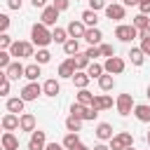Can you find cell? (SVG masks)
Returning <instances> with one entry per match:
<instances>
[{
  "label": "cell",
  "mask_w": 150,
  "mask_h": 150,
  "mask_svg": "<svg viewBox=\"0 0 150 150\" xmlns=\"http://www.w3.org/2000/svg\"><path fill=\"white\" fill-rule=\"evenodd\" d=\"M70 150H91V148H89V145H84V143L80 141V143H77V145H73Z\"/></svg>",
  "instance_id": "db71d44e"
},
{
  "label": "cell",
  "mask_w": 150,
  "mask_h": 150,
  "mask_svg": "<svg viewBox=\"0 0 150 150\" xmlns=\"http://www.w3.org/2000/svg\"><path fill=\"white\" fill-rule=\"evenodd\" d=\"M96 117H98V112L87 105V108H84V115H82V122H91V120H96Z\"/></svg>",
  "instance_id": "f35d334b"
},
{
  "label": "cell",
  "mask_w": 150,
  "mask_h": 150,
  "mask_svg": "<svg viewBox=\"0 0 150 150\" xmlns=\"http://www.w3.org/2000/svg\"><path fill=\"white\" fill-rule=\"evenodd\" d=\"M66 129L73 131V134H80V129H82V120L75 117V115H68V117H66Z\"/></svg>",
  "instance_id": "83f0119b"
},
{
  "label": "cell",
  "mask_w": 150,
  "mask_h": 150,
  "mask_svg": "<svg viewBox=\"0 0 150 150\" xmlns=\"http://www.w3.org/2000/svg\"><path fill=\"white\" fill-rule=\"evenodd\" d=\"M129 145H134V136L129 134V131H120V134H115L112 138H110V150H124V148H129Z\"/></svg>",
  "instance_id": "277c9868"
},
{
  "label": "cell",
  "mask_w": 150,
  "mask_h": 150,
  "mask_svg": "<svg viewBox=\"0 0 150 150\" xmlns=\"http://www.w3.org/2000/svg\"><path fill=\"white\" fill-rule=\"evenodd\" d=\"M124 68H127V63L122 56H110L103 63V73H108V75H120V73H124Z\"/></svg>",
  "instance_id": "5b68a950"
},
{
  "label": "cell",
  "mask_w": 150,
  "mask_h": 150,
  "mask_svg": "<svg viewBox=\"0 0 150 150\" xmlns=\"http://www.w3.org/2000/svg\"><path fill=\"white\" fill-rule=\"evenodd\" d=\"M59 14H61L59 9H54L52 5H47V7L42 9V14H40V23H42V26H54V23L59 21Z\"/></svg>",
  "instance_id": "8fae6325"
},
{
  "label": "cell",
  "mask_w": 150,
  "mask_h": 150,
  "mask_svg": "<svg viewBox=\"0 0 150 150\" xmlns=\"http://www.w3.org/2000/svg\"><path fill=\"white\" fill-rule=\"evenodd\" d=\"M84 30H87V26H84L82 21H77V19H73V21L66 26V33H68V38H73V40H80V38L84 35Z\"/></svg>",
  "instance_id": "7c38bea8"
},
{
  "label": "cell",
  "mask_w": 150,
  "mask_h": 150,
  "mask_svg": "<svg viewBox=\"0 0 150 150\" xmlns=\"http://www.w3.org/2000/svg\"><path fill=\"white\" fill-rule=\"evenodd\" d=\"M66 40H68V33H66V28H59V26H56V28L52 30V42H56V45H63Z\"/></svg>",
  "instance_id": "d6a6232c"
},
{
  "label": "cell",
  "mask_w": 150,
  "mask_h": 150,
  "mask_svg": "<svg viewBox=\"0 0 150 150\" xmlns=\"http://www.w3.org/2000/svg\"><path fill=\"white\" fill-rule=\"evenodd\" d=\"M63 52H66L68 56H75V54L80 52V40H73V38H68V40L63 42Z\"/></svg>",
  "instance_id": "f1b7e54d"
},
{
  "label": "cell",
  "mask_w": 150,
  "mask_h": 150,
  "mask_svg": "<svg viewBox=\"0 0 150 150\" xmlns=\"http://www.w3.org/2000/svg\"><path fill=\"white\" fill-rule=\"evenodd\" d=\"M23 68H26V66H21V61H12V63L5 68V75H7V80L12 82V80H19V77H23Z\"/></svg>",
  "instance_id": "5bb4252c"
},
{
  "label": "cell",
  "mask_w": 150,
  "mask_h": 150,
  "mask_svg": "<svg viewBox=\"0 0 150 150\" xmlns=\"http://www.w3.org/2000/svg\"><path fill=\"white\" fill-rule=\"evenodd\" d=\"M33 59H35L38 66H45V63L52 61V54H49V49H38V54H33Z\"/></svg>",
  "instance_id": "836d02e7"
},
{
  "label": "cell",
  "mask_w": 150,
  "mask_h": 150,
  "mask_svg": "<svg viewBox=\"0 0 150 150\" xmlns=\"http://www.w3.org/2000/svg\"><path fill=\"white\" fill-rule=\"evenodd\" d=\"M70 80H73V84H75L77 89H87V84H89V75H87L84 70H75V75H73Z\"/></svg>",
  "instance_id": "d4e9b609"
},
{
  "label": "cell",
  "mask_w": 150,
  "mask_h": 150,
  "mask_svg": "<svg viewBox=\"0 0 150 150\" xmlns=\"http://www.w3.org/2000/svg\"><path fill=\"white\" fill-rule=\"evenodd\" d=\"M145 96H148V98H150V84H148V89H145Z\"/></svg>",
  "instance_id": "91938a15"
},
{
  "label": "cell",
  "mask_w": 150,
  "mask_h": 150,
  "mask_svg": "<svg viewBox=\"0 0 150 150\" xmlns=\"http://www.w3.org/2000/svg\"><path fill=\"white\" fill-rule=\"evenodd\" d=\"M138 38H141V40H150V26L143 28V30H138Z\"/></svg>",
  "instance_id": "816d5d0a"
},
{
  "label": "cell",
  "mask_w": 150,
  "mask_h": 150,
  "mask_svg": "<svg viewBox=\"0 0 150 150\" xmlns=\"http://www.w3.org/2000/svg\"><path fill=\"white\" fill-rule=\"evenodd\" d=\"M75 75V61H73V56H68L61 66H59V77H63V80H70Z\"/></svg>",
  "instance_id": "9a60e30c"
},
{
  "label": "cell",
  "mask_w": 150,
  "mask_h": 150,
  "mask_svg": "<svg viewBox=\"0 0 150 150\" xmlns=\"http://www.w3.org/2000/svg\"><path fill=\"white\" fill-rule=\"evenodd\" d=\"M91 150H110V148H108V145H105V143H96V145H94V148H91Z\"/></svg>",
  "instance_id": "9f6ffc18"
},
{
  "label": "cell",
  "mask_w": 150,
  "mask_h": 150,
  "mask_svg": "<svg viewBox=\"0 0 150 150\" xmlns=\"http://www.w3.org/2000/svg\"><path fill=\"white\" fill-rule=\"evenodd\" d=\"M105 0H89V9L91 12H98V9H105Z\"/></svg>",
  "instance_id": "60d3db41"
},
{
  "label": "cell",
  "mask_w": 150,
  "mask_h": 150,
  "mask_svg": "<svg viewBox=\"0 0 150 150\" xmlns=\"http://www.w3.org/2000/svg\"><path fill=\"white\" fill-rule=\"evenodd\" d=\"M115 38H117L120 42H131L134 38H138V30H136L131 23H120V26L115 28Z\"/></svg>",
  "instance_id": "8992f818"
},
{
  "label": "cell",
  "mask_w": 150,
  "mask_h": 150,
  "mask_svg": "<svg viewBox=\"0 0 150 150\" xmlns=\"http://www.w3.org/2000/svg\"><path fill=\"white\" fill-rule=\"evenodd\" d=\"M87 75H89V80H98L101 75H103V66L98 63V61H91L89 66H87V70H84Z\"/></svg>",
  "instance_id": "4316f807"
},
{
  "label": "cell",
  "mask_w": 150,
  "mask_h": 150,
  "mask_svg": "<svg viewBox=\"0 0 150 150\" xmlns=\"http://www.w3.org/2000/svg\"><path fill=\"white\" fill-rule=\"evenodd\" d=\"M42 94H45V96H52V98L59 96V94H61V84H59V80H54V77L47 80V82L42 84Z\"/></svg>",
  "instance_id": "ffe728a7"
},
{
  "label": "cell",
  "mask_w": 150,
  "mask_h": 150,
  "mask_svg": "<svg viewBox=\"0 0 150 150\" xmlns=\"http://www.w3.org/2000/svg\"><path fill=\"white\" fill-rule=\"evenodd\" d=\"M0 131H2V127H0Z\"/></svg>",
  "instance_id": "be15d7a7"
},
{
  "label": "cell",
  "mask_w": 150,
  "mask_h": 150,
  "mask_svg": "<svg viewBox=\"0 0 150 150\" xmlns=\"http://www.w3.org/2000/svg\"><path fill=\"white\" fill-rule=\"evenodd\" d=\"M82 38L89 42V47H98V45H101V38H103V33H101V30H98V26H96V28H87Z\"/></svg>",
  "instance_id": "e0dca14e"
},
{
  "label": "cell",
  "mask_w": 150,
  "mask_h": 150,
  "mask_svg": "<svg viewBox=\"0 0 150 150\" xmlns=\"http://www.w3.org/2000/svg\"><path fill=\"white\" fill-rule=\"evenodd\" d=\"M98 52H101V56H105V59L115 56V47L108 45V42H101V45H98Z\"/></svg>",
  "instance_id": "8d00e7d4"
},
{
  "label": "cell",
  "mask_w": 150,
  "mask_h": 150,
  "mask_svg": "<svg viewBox=\"0 0 150 150\" xmlns=\"http://www.w3.org/2000/svg\"><path fill=\"white\" fill-rule=\"evenodd\" d=\"M19 129L21 131H35V115H30V112H21L19 115Z\"/></svg>",
  "instance_id": "2e32d148"
},
{
  "label": "cell",
  "mask_w": 150,
  "mask_h": 150,
  "mask_svg": "<svg viewBox=\"0 0 150 150\" xmlns=\"http://www.w3.org/2000/svg\"><path fill=\"white\" fill-rule=\"evenodd\" d=\"M145 56H150V40H141V47H138Z\"/></svg>",
  "instance_id": "c3c4849f"
},
{
  "label": "cell",
  "mask_w": 150,
  "mask_h": 150,
  "mask_svg": "<svg viewBox=\"0 0 150 150\" xmlns=\"http://www.w3.org/2000/svg\"><path fill=\"white\" fill-rule=\"evenodd\" d=\"M45 145H47V134L45 131H33L30 134V138H28V150H45Z\"/></svg>",
  "instance_id": "30bf717a"
},
{
  "label": "cell",
  "mask_w": 150,
  "mask_h": 150,
  "mask_svg": "<svg viewBox=\"0 0 150 150\" xmlns=\"http://www.w3.org/2000/svg\"><path fill=\"white\" fill-rule=\"evenodd\" d=\"M77 143H80V134H73V131H68L61 145H63L66 150H70V148H73V145H77Z\"/></svg>",
  "instance_id": "d590c367"
},
{
  "label": "cell",
  "mask_w": 150,
  "mask_h": 150,
  "mask_svg": "<svg viewBox=\"0 0 150 150\" xmlns=\"http://www.w3.org/2000/svg\"><path fill=\"white\" fill-rule=\"evenodd\" d=\"M7 28H9V16L0 14V33H7Z\"/></svg>",
  "instance_id": "f6af8a7d"
},
{
  "label": "cell",
  "mask_w": 150,
  "mask_h": 150,
  "mask_svg": "<svg viewBox=\"0 0 150 150\" xmlns=\"http://www.w3.org/2000/svg\"><path fill=\"white\" fill-rule=\"evenodd\" d=\"M127 56H129V61H131L134 66H143V63H145V54H143L138 47H131Z\"/></svg>",
  "instance_id": "484cf974"
},
{
  "label": "cell",
  "mask_w": 150,
  "mask_h": 150,
  "mask_svg": "<svg viewBox=\"0 0 150 150\" xmlns=\"http://www.w3.org/2000/svg\"><path fill=\"white\" fill-rule=\"evenodd\" d=\"M131 112H134V117H136L138 122H145V124L150 122V105H148V103H138V105H134Z\"/></svg>",
  "instance_id": "d6986e66"
},
{
  "label": "cell",
  "mask_w": 150,
  "mask_h": 150,
  "mask_svg": "<svg viewBox=\"0 0 150 150\" xmlns=\"http://www.w3.org/2000/svg\"><path fill=\"white\" fill-rule=\"evenodd\" d=\"M9 94V80H2L0 82V96H7Z\"/></svg>",
  "instance_id": "7dc6e473"
},
{
  "label": "cell",
  "mask_w": 150,
  "mask_h": 150,
  "mask_svg": "<svg viewBox=\"0 0 150 150\" xmlns=\"http://www.w3.org/2000/svg\"><path fill=\"white\" fill-rule=\"evenodd\" d=\"M91 98H94V94H91L89 89H80V94H77V101H75V103H80V105H91Z\"/></svg>",
  "instance_id": "e575fe53"
},
{
  "label": "cell",
  "mask_w": 150,
  "mask_h": 150,
  "mask_svg": "<svg viewBox=\"0 0 150 150\" xmlns=\"http://www.w3.org/2000/svg\"><path fill=\"white\" fill-rule=\"evenodd\" d=\"M68 5H70V0H54V2H52V7H54V9H59V12H66V9H68Z\"/></svg>",
  "instance_id": "7bdbcfd3"
},
{
  "label": "cell",
  "mask_w": 150,
  "mask_h": 150,
  "mask_svg": "<svg viewBox=\"0 0 150 150\" xmlns=\"http://www.w3.org/2000/svg\"><path fill=\"white\" fill-rule=\"evenodd\" d=\"M98 87H101V91H110V89L115 87V77L108 75V73H103V75L98 77Z\"/></svg>",
  "instance_id": "f546056e"
},
{
  "label": "cell",
  "mask_w": 150,
  "mask_h": 150,
  "mask_svg": "<svg viewBox=\"0 0 150 150\" xmlns=\"http://www.w3.org/2000/svg\"><path fill=\"white\" fill-rule=\"evenodd\" d=\"M0 143H2V150H19V138L14 136V131H2Z\"/></svg>",
  "instance_id": "4fadbf2b"
},
{
  "label": "cell",
  "mask_w": 150,
  "mask_h": 150,
  "mask_svg": "<svg viewBox=\"0 0 150 150\" xmlns=\"http://www.w3.org/2000/svg\"><path fill=\"white\" fill-rule=\"evenodd\" d=\"M21 5H23V0H7L9 9H21Z\"/></svg>",
  "instance_id": "681fc988"
},
{
  "label": "cell",
  "mask_w": 150,
  "mask_h": 150,
  "mask_svg": "<svg viewBox=\"0 0 150 150\" xmlns=\"http://www.w3.org/2000/svg\"><path fill=\"white\" fill-rule=\"evenodd\" d=\"M112 103H115V101H112L108 94H98V96H94V98H91V105H89V108H94L96 112H101V110H110V108H112Z\"/></svg>",
  "instance_id": "9c48e42d"
},
{
  "label": "cell",
  "mask_w": 150,
  "mask_h": 150,
  "mask_svg": "<svg viewBox=\"0 0 150 150\" xmlns=\"http://www.w3.org/2000/svg\"><path fill=\"white\" fill-rule=\"evenodd\" d=\"M73 61H75V70H87V66L91 63V61L84 56V52H77V54L73 56Z\"/></svg>",
  "instance_id": "4dcf8cb0"
},
{
  "label": "cell",
  "mask_w": 150,
  "mask_h": 150,
  "mask_svg": "<svg viewBox=\"0 0 150 150\" xmlns=\"http://www.w3.org/2000/svg\"><path fill=\"white\" fill-rule=\"evenodd\" d=\"M145 141H148V148H150V129H148V136H145Z\"/></svg>",
  "instance_id": "680465c9"
},
{
  "label": "cell",
  "mask_w": 150,
  "mask_h": 150,
  "mask_svg": "<svg viewBox=\"0 0 150 150\" xmlns=\"http://www.w3.org/2000/svg\"><path fill=\"white\" fill-rule=\"evenodd\" d=\"M40 75H42V73H40V66H38V63H30V66L23 68V77H26L28 82H38Z\"/></svg>",
  "instance_id": "cb8c5ba5"
},
{
  "label": "cell",
  "mask_w": 150,
  "mask_h": 150,
  "mask_svg": "<svg viewBox=\"0 0 150 150\" xmlns=\"http://www.w3.org/2000/svg\"><path fill=\"white\" fill-rule=\"evenodd\" d=\"M138 2H141V0H138Z\"/></svg>",
  "instance_id": "03108f58"
},
{
  "label": "cell",
  "mask_w": 150,
  "mask_h": 150,
  "mask_svg": "<svg viewBox=\"0 0 150 150\" xmlns=\"http://www.w3.org/2000/svg\"><path fill=\"white\" fill-rule=\"evenodd\" d=\"M124 150H136V148H134V145H129V148H124Z\"/></svg>",
  "instance_id": "94428289"
},
{
  "label": "cell",
  "mask_w": 150,
  "mask_h": 150,
  "mask_svg": "<svg viewBox=\"0 0 150 150\" xmlns=\"http://www.w3.org/2000/svg\"><path fill=\"white\" fill-rule=\"evenodd\" d=\"M115 134H112V124H108V122H101L98 127H96V138L103 143V141H110Z\"/></svg>",
  "instance_id": "7402d4cb"
},
{
  "label": "cell",
  "mask_w": 150,
  "mask_h": 150,
  "mask_svg": "<svg viewBox=\"0 0 150 150\" xmlns=\"http://www.w3.org/2000/svg\"><path fill=\"white\" fill-rule=\"evenodd\" d=\"M0 150H2V143H0Z\"/></svg>",
  "instance_id": "6125c7cd"
},
{
  "label": "cell",
  "mask_w": 150,
  "mask_h": 150,
  "mask_svg": "<svg viewBox=\"0 0 150 150\" xmlns=\"http://www.w3.org/2000/svg\"><path fill=\"white\" fill-rule=\"evenodd\" d=\"M138 9H141V14L148 16V14H150V0H141V2H138Z\"/></svg>",
  "instance_id": "bcb514c9"
},
{
  "label": "cell",
  "mask_w": 150,
  "mask_h": 150,
  "mask_svg": "<svg viewBox=\"0 0 150 150\" xmlns=\"http://www.w3.org/2000/svg\"><path fill=\"white\" fill-rule=\"evenodd\" d=\"M23 105H26V101H23L21 96L7 98V112H12V115H21V112H23Z\"/></svg>",
  "instance_id": "44dd1931"
},
{
  "label": "cell",
  "mask_w": 150,
  "mask_h": 150,
  "mask_svg": "<svg viewBox=\"0 0 150 150\" xmlns=\"http://www.w3.org/2000/svg\"><path fill=\"white\" fill-rule=\"evenodd\" d=\"M0 127H2V131H16V129H19V115L7 112V115L0 120Z\"/></svg>",
  "instance_id": "ac0fdd59"
},
{
  "label": "cell",
  "mask_w": 150,
  "mask_h": 150,
  "mask_svg": "<svg viewBox=\"0 0 150 150\" xmlns=\"http://www.w3.org/2000/svg\"><path fill=\"white\" fill-rule=\"evenodd\" d=\"M9 56H12V61H16V59H28V56H33L35 54V49H33V42H21V40H12V45H9Z\"/></svg>",
  "instance_id": "7a4b0ae2"
},
{
  "label": "cell",
  "mask_w": 150,
  "mask_h": 150,
  "mask_svg": "<svg viewBox=\"0 0 150 150\" xmlns=\"http://www.w3.org/2000/svg\"><path fill=\"white\" fill-rule=\"evenodd\" d=\"M105 16L110 19V21H122L124 16H127V7H122L120 2H110V5H105Z\"/></svg>",
  "instance_id": "52a82bcc"
},
{
  "label": "cell",
  "mask_w": 150,
  "mask_h": 150,
  "mask_svg": "<svg viewBox=\"0 0 150 150\" xmlns=\"http://www.w3.org/2000/svg\"><path fill=\"white\" fill-rule=\"evenodd\" d=\"M9 45H12V38L7 33H0V49H9Z\"/></svg>",
  "instance_id": "ee69618b"
},
{
  "label": "cell",
  "mask_w": 150,
  "mask_h": 150,
  "mask_svg": "<svg viewBox=\"0 0 150 150\" xmlns=\"http://www.w3.org/2000/svg\"><path fill=\"white\" fill-rule=\"evenodd\" d=\"M84 56H87L89 61H96V59L101 56V52H98V47H89V49L84 52Z\"/></svg>",
  "instance_id": "b9f144b4"
},
{
  "label": "cell",
  "mask_w": 150,
  "mask_h": 150,
  "mask_svg": "<svg viewBox=\"0 0 150 150\" xmlns=\"http://www.w3.org/2000/svg\"><path fill=\"white\" fill-rule=\"evenodd\" d=\"M80 21H82L87 28H96V23H98V14H96V12H91V9H84V12H82V16H80Z\"/></svg>",
  "instance_id": "603a6c76"
},
{
  "label": "cell",
  "mask_w": 150,
  "mask_h": 150,
  "mask_svg": "<svg viewBox=\"0 0 150 150\" xmlns=\"http://www.w3.org/2000/svg\"><path fill=\"white\" fill-rule=\"evenodd\" d=\"M131 5H138V0H122V7H131Z\"/></svg>",
  "instance_id": "11a10c76"
},
{
  "label": "cell",
  "mask_w": 150,
  "mask_h": 150,
  "mask_svg": "<svg viewBox=\"0 0 150 150\" xmlns=\"http://www.w3.org/2000/svg\"><path fill=\"white\" fill-rule=\"evenodd\" d=\"M30 42H33V47L38 45V49H47V45L52 42V30L47 26H42V23H33V28H30Z\"/></svg>",
  "instance_id": "6da1fadb"
},
{
  "label": "cell",
  "mask_w": 150,
  "mask_h": 150,
  "mask_svg": "<svg viewBox=\"0 0 150 150\" xmlns=\"http://www.w3.org/2000/svg\"><path fill=\"white\" fill-rule=\"evenodd\" d=\"M2 80H7V75H5V70H0V82H2Z\"/></svg>",
  "instance_id": "6f0895ef"
},
{
  "label": "cell",
  "mask_w": 150,
  "mask_h": 150,
  "mask_svg": "<svg viewBox=\"0 0 150 150\" xmlns=\"http://www.w3.org/2000/svg\"><path fill=\"white\" fill-rule=\"evenodd\" d=\"M134 96L131 94H120L117 98H115V108H117V112L122 115V117H127V115H131V110H134Z\"/></svg>",
  "instance_id": "3957f363"
},
{
  "label": "cell",
  "mask_w": 150,
  "mask_h": 150,
  "mask_svg": "<svg viewBox=\"0 0 150 150\" xmlns=\"http://www.w3.org/2000/svg\"><path fill=\"white\" fill-rule=\"evenodd\" d=\"M45 150H66V148H63L61 143H47V145H45Z\"/></svg>",
  "instance_id": "f5cc1de1"
},
{
  "label": "cell",
  "mask_w": 150,
  "mask_h": 150,
  "mask_svg": "<svg viewBox=\"0 0 150 150\" xmlns=\"http://www.w3.org/2000/svg\"><path fill=\"white\" fill-rule=\"evenodd\" d=\"M30 5H33L35 9H45V7H47V0H30Z\"/></svg>",
  "instance_id": "f907efd6"
},
{
  "label": "cell",
  "mask_w": 150,
  "mask_h": 150,
  "mask_svg": "<svg viewBox=\"0 0 150 150\" xmlns=\"http://www.w3.org/2000/svg\"><path fill=\"white\" fill-rule=\"evenodd\" d=\"M42 94V84H38V82H28L23 89H21V98L28 103V101H38V96Z\"/></svg>",
  "instance_id": "ba28073f"
},
{
  "label": "cell",
  "mask_w": 150,
  "mask_h": 150,
  "mask_svg": "<svg viewBox=\"0 0 150 150\" xmlns=\"http://www.w3.org/2000/svg\"><path fill=\"white\" fill-rule=\"evenodd\" d=\"M110 2H115V0H110Z\"/></svg>",
  "instance_id": "e7e4bbea"
},
{
  "label": "cell",
  "mask_w": 150,
  "mask_h": 150,
  "mask_svg": "<svg viewBox=\"0 0 150 150\" xmlns=\"http://www.w3.org/2000/svg\"><path fill=\"white\" fill-rule=\"evenodd\" d=\"M84 108H87V105L73 103V105H70V115H75V117H80V120H82V115H84Z\"/></svg>",
  "instance_id": "ab89813d"
},
{
  "label": "cell",
  "mask_w": 150,
  "mask_h": 150,
  "mask_svg": "<svg viewBox=\"0 0 150 150\" xmlns=\"http://www.w3.org/2000/svg\"><path fill=\"white\" fill-rule=\"evenodd\" d=\"M9 63H12V56H9V52H7V49H0V70H5Z\"/></svg>",
  "instance_id": "74e56055"
},
{
  "label": "cell",
  "mask_w": 150,
  "mask_h": 150,
  "mask_svg": "<svg viewBox=\"0 0 150 150\" xmlns=\"http://www.w3.org/2000/svg\"><path fill=\"white\" fill-rule=\"evenodd\" d=\"M131 26H134L136 30H143V28H148V26H150V19H148L145 14H136V16H134V21H131Z\"/></svg>",
  "instance_id": "1f68e13d"
}]
</instances>
